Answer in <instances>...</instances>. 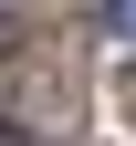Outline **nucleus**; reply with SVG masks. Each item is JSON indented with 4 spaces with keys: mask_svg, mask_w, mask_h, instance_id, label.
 Returning <instances> with one entry per match:
<instances>
[{
    "mask_svg": "<svg viewBox=\"0 0 136 146\" xmlns=\"http://www.w3.org/2000/svg\"><path fill=\"white\" fill-rule=\"evenodd\" d=\"M21 125H31V136L73 125V52H63V42H52L42 63H31V84H21Z\"/></svg>",
    "mask_w": 136,
    "mask_h": 146,
    "instance_id": "1",
    "label": "nucleus"
},
{
    "mask_svg": "<svg viewBox=\"0 0 136 146\" xmlns=\"http://www.w3.org/2000/svg\"><path fill=\"white\" fill-rule=\"evenodd\" d=\"M0 52H11V21H0Z\"/></svg>",
    "mask_w": 136,
    "mask_h": 146,
    "instance_id": "4",
    "label": "nucleus"
},
{
    "mask_svg": "<svg viewBox=\"0 0 136 146\" xmlns=\"http://www.w3.org/2000/svg\"><path fill=\"white\" fill-rule=\"evenodd\" d=\"M115 104H126V115H136V63H126V73H115Z\"/></svg>",
    "mask_w": 136,
    "mask_h": 146,
    "instance_id": "3",
    "label": "nucleus"
},
{
    "mask_svg": "<svg viewBox=\"0 0 136 146\" xmlns=\"http://www.w3.org/2000/svg\"><path fill=\"white\" fill-rule=\"evenodd\" d=\"M94 21H105V31H126V42H136V0H94Z\"/></svg>",
    "mask_w": 136,
    "mask_h": 146,
    "instance_id": "2",
    "label": "nucleus"
}]
</instances>
